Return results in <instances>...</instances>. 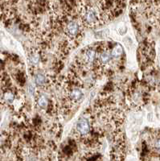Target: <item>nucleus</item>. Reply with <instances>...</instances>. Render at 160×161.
Returning a JSON list of instances; mask_svg holds the SVG:
<instances>
[{
  "label": "nucleus",
  "mask_w": 160,
  "mask_h": 161,
  "mask_svg": "<svg viewBox=\"0 0 160 161\" xmlns=\"http://www.w3.org/2000/svg\"><path fill=\"white\" fill-rule=\"evenodd\" d=\"M85 25L80 20V17L73 18L71 20H67L64 24V32L65 36L69 40H75L78 39L80 35L82 33V30Z\"/></svg>",
  "instance_id": "nucleus-2"
},
{
  "label": "nucleus",
  "mask_w": 160,
  "mask_h": 161,
  "mask_svg": "<svg viewBox=\"0 0 160 161\" xmlns=\"http://www.w3.org/2000/svg\"><path fill=\"white\" fill-rule=\"evenodd\" d=\"M28 60L30 64H31V65H32V66L38 65L40 61V52L36 51V50H32V52H29Z\"/></svg>",
  "instance_id": "nucleus-6"
},
{
  "label": "nucleus",
  "mask_w": 160,
  "mask_h": 161,
  "mask_svg": "<svg viewBox=\"0 0 160 161\" xmlns=\"http://www.w3.org/2000/svg\"><path fill=\"white\" fill-rule=\"evenodd\" d=\"M35 83L38 87H44L47 84V78L46 76L42 73H38L35 76Z\"/></svg>",
  "instance_id": "nucleus-8"
},
{
  "label": "nucleus",
  "mask_w": 160,
  "mask_h": 161,
  "mask_svg": "<svg viewBox=\"0 0 160 161\" xmlns=\"http://www.w3.org/2000/svg\"><path fill=\"white\" fill-rule=\"evenodd\" d=\"M37 105L40 108H45L49 105V101L45 96H40L37 98Z\"/></svg>",
  "instance_id": "nucleus-10"
},
{
  "label": "nucleus",
  "mask_w": 160,
  "mask_h": 161,
  "mask_svg": "<svg viewBox=\"0 0 160 161\" xmlns=\"http://www.w3.org/2000/svg\"><path fill=\"white\" fill-rule=\"evenodd\" d=\"M154 147L159 152H160V137L156 138V139L154 141Z\"/></svg>",
  "instance_id": "nucleus-11"
},
{
  "label": "nucleus",
  "mask_w": 160,
  "mask_h": 161,
  "mask_svg": "<svg viewBox=\"0 0 160 161\" xmlns=\"http://www.w3.org/2000/svg\"><path fill=\"white\" fill-rule=\"evenodd\" d=\"M123 53V49L122 47L121 46L120 44L115 45L114 48L111 49V55L113 59H117L119 58L122 55Z\"/></svg>",
  "instance_id": "nucleus-9"
},
{
  "label": "nucleus",
  "mask_w": 160,
  "mask_h": 161,
  "mask_svg": "<svg viewBox=\"0 0 160 161\" xmlns=\"http://www.w3.org/2000/svg\"><path fill=\"white\" fill-rule=\"evenodd\" d=\"M84 97V93L80 89V87L69 88L67 91V98L72 103L77 104L82 100Z\"/></svg>",
  "instance_id": "nucleus-5"
},
{
  "label": "nucleus",
  "mask_w": 160,
  "mask_h": 161,
  "mask_svg": "<svg viewBox=\"0 0 160 161\" xmlns=\"http://www.w3.org/2000/svg\"><path fill=\"white\" fill-rule=\"evenodd\" d=\"M159 88H160V81H159Z\"/></svg>",
  "instance_id": "nucleus-12"
},
{
  "label": "nucleus",
  "mask_w": 160,
  "mask_h": 161,
  "mask_svg": "<svg viewBox=\"0 0 160 161\" xmlns=\"http://www.w3.org/2000/svg\"><path fill=\"white\" fill-rule=\"evenodd\" d=\"M3 100L7 104H14V102H15L14 93L11 89L5 91L3 94Z\"/></svg>",
  "instance_id": "nucleus-7"
},
{
  "label": "nucleus",
  "mask_w": 160,
  "mask_h": 161,
  "mask_svg": "<svg viewBox=\"0 0 160 161\" xmlns=\"http://www.w3.org/2000/svg\"><path fill=\"white\" fill-rule=\"evenodd\" d=\"M78 12V16L80 17L84 25L89 28H95L100 24L105 23V21L109 19L108 14L101 7L86 4H83L79 7Z\"/></svg>",
  "instance_id": "nucleus-1"
},
{
  "label": "nucleus",
  "mask_w": 160,
  "mask_h": 161,
  "mask_svg": "<svg viewBox=\"0 0 160 161\" xmlns=\"http://www.w3.org/2000/svg\"><path fill=\"white\" fill-rule=\"evenodd\" d=\"M97 49L93 48H86L84 52H81L80 57L79 58V64L82 65L84 68L90 69L92 65L95 64L96 59H97Z\"/></svg>",
  "instance_id": "nucleus-3"
},
{
  "label": "nucleus",
  "mask_w": 160,
  "mask_h": 161,
  "mask_svg": "<svg viewBox=\"0 0 160 161\" xmlns=\"http://www.w3.org/2000/svg\"><path fill=\"white\" fill-rule=\"evenodd\" d=\"M92 131V124L86 117H80L76 125V131L80 139L89 138V135Z\"/></svg>",
  "instance_id": "nucleus-4"
}]
</instances>
